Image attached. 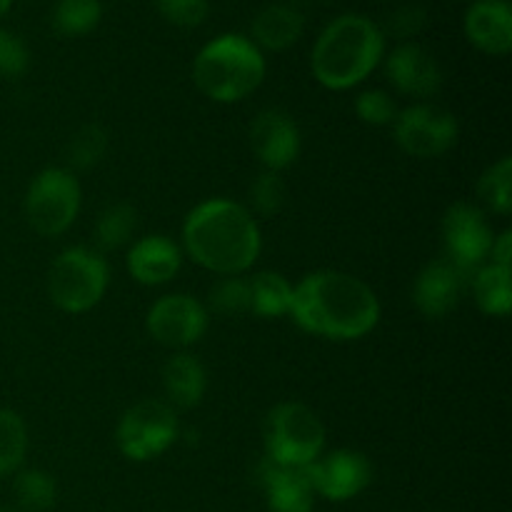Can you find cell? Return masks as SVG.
I'll use <instances>...</instances> for the list:
<instances>
[{
    "instance_id": "4316f807",
    "label": "cell",
    "mask_w": 512,
    "mask_h": 512,
    "mask_svg": "<svg viewBox=\"0 0 512 512\" xmlns=\"http://www.w3.org/2000/svg\"><path fill=\"white\" fill-rule=\"evenodd\" d=\"M478 198L490 213L508 218L512 213V158H500L488 165L478 180Z\"/></svg>"
},
{
    "instance_id": "8d00e7d4",
    "label": "cell",
    "mask_w": 512,
    "mask_h": 512,
    "mask_svg": "<svg viewBox=\"0 0 512 512\" xmlns=\"http://www.w3.org/2000/svg\"><path fill=\"white\" fill-rule=\"evenodd\" d=\"M10 8H13V0H0V18H3Z\"/></svg>"
},
{
    "instance_id": "6da1fadb",
    "label": "cell",
    "mask_w": 512,
    "mask_h": 512,
    "mask_svg": "<svg viewBox=\"0 0 512 512\" xmlns=\"http://www.w3.org/2000/svg\"><path fill=\"white\" fill-rule=\"evenodd\" d=\"M295 325L325 340H360L380 323V298L365 280L343 270H315L293 285Z\"/></svg>"
},
{
    "instance_id": "5b68a950",
    "label": "cell",
    "mask_w": 512,
    "mask_h": 512,
    "mask_svg": "<svg viewBox=\"0 0 512 512\" xmlns=\"http://www.w3.org/2000/svg\"><path fill=\"white\" fill-rule=\"evenodd\" d=\"M328 433L313 408L285 400L268 410L263 423L265 458L280 468L303 470L325 453Z\"/></svg>"
},
{
    "instance_id": "9a60e30c",
    "label": "cell",
    "mask_w": 512,
    "mask_h": 512,
    "mask_svg": "<svg viewBox=\"0 0 512 512\" xmlns=\"http://www.w3.org/2000/svg\"><path fill=\"white\" fill-rule=\"evenodd\" d=\"M470 278L450 260L435 258L425 265L413 283V303L420 315L440 320L453 313L463 300Z\"/></svg>"
},
{
    "instance_id": "d6986e66",
    "label": "cell",
    "mask_w": 512,
    "mask_h": 512,
    "mask_svg": "<svg viewBox=\"0 0 512 512\" xmlns=\"http://www.w3.org/2000/svg\"><path fill=\"white\" fill-rule=\"evenodd\" d=\"M305 33V13L298 5L280 0L268 3L255 13L250 23L248 38L258 45L263 53H285L293 48Z\"/></svg>"
},
{
    "instance_id": "d6a6232c",
    "label": "cell",
    "mask_w": 512,
    "mask_h": 512,
    "mask_svg": "<svg viewBox=\"0 0 512 512\" xmlns=\"http://www.w3.org/2000/svg\"><path fill=\"white\" fill-rule=\"evenodd\" d=\"M160 18L175 28H198L208 20L210 0H155Z\"/></svg>"
},
{
    "instance_id": "3957f363",
    "label": "cell",
    "mask_w": 512,
    "mask_h": 512,
    "mask_svg": "<svg viewBox=\"0 0 512 512\" xmlns=\"http://www.w3.org/2000/svg\"><path fill=\"white\" fill-rule=\"evenodd\" d=\"M388 53L380 23L363 13H343L330 20L310 50V70L323 88L350 90L370 78Z\"/></svg>"
},
{
    "instance_id": "4dcf8cb0",
    "label": "cell",
    "mask_w": 512,
    "mask_h": 512,
    "mask_svg": "<svg viewBox=\"0 0 512 512\" xmlns=\"http://www.w3.org/2000/svg\"><path fill=\"white\" fill-rule=\"evenodd\" d=\"M428 18L430 15L425 10V5L403 3L385 18V23L380 28H383L385 38H393L398 43H410V40L423 33L425 25H428Z\"/></svg>"
},
{
    "instance_id": "7c38bea8",
    "label": "cell",
    "mask_w": 512,
    "mask_h": 512,
    "mask_svg": "<svg viewBox=\"0 0 512 512\" xmlns=\"http://www.w3.org/2000/svg\"><path fill=\"white\" fill-rule=\"evenodd\" d=\"M315 495L330 503H348L373 483V465L368 455L353 448L325 450L315 463L303 468Z\"/></svg>"
},
{
    "instance_id": "7a4b0ae2",
    "label": "cell",
    "mask_w": 512,
    "mask_h": 512,
    "mask_svg": "<svg viewBox=\"0 0 512 512\" xmlns=\"http://www.w3.org/2000/svg\"><path fill=\"white\" fill-rule=\"evenodd\" d=\"M183 255L208 273L245 275L260 258L263 233L248 205L210 198L195 205L183 220Z\"/></svg>"
},
{
    "instance_id": "f1b7e54d",
    "label": "cell",
    "mask_w": 512,
    "mask_h": 512,
    "mask_svg": "<svg viewBox=\"0 0 512 512\" xmlns=\"http://www.w3.org/2000/svg\"><path fill=\"white\" fill-rule=\"evenodd\" d=\"M208 313L233 318L250 313V280L245 275H225L213 283L208 293Z\"/></svg>"
},
{
    "instance_id": "8fae6325",
    "label": "cell",
    "mask_w": 512,
    "mask_h": 512,
    "mask_svg": "<svg viewBox=\"0 0 512 512\" xmlns=\"http://www.w3.org/2000/svg\"><path fill=\"white\" fill-rule=\"evenodd\" d=\"M210 313L198 298L188 293H168L150 305L145 330L158 345L170 350H188L208 333Z\"/></svg>"
},
{
    "instance_id": "30bf717a",
    "label": "cell",
    "mask_w": 512,
    "mask_h": 512,
    "mask_svg": "<svg viewBox=\"0 0 512 512\" xmlns=\"http://www.w3.org/2000/svg\"><path fill=\"white\" fill-rule=\"evenodd\" d=\"M493 240L495 233L483 208L473 203H455L445 210L443 258L450 260L458 270H463L468 278L488 263Z\"/></svg>"
},
{
    "instance_id": "cb8c5ba5",
    "label": "cell",
    "mask_w": 512,
    "mask_h": 512,
    "mask_svg": "<svg viewBox=\"0 0 512 512\" xmlns=\"http://www.w3.org/2000/svg\"><path fill=\"white\" fill-rule=\"evenodd\" d=\"M103 20V3L100 0H58L53 5L50 23L65 38H80L93 33Z\"/></svg>"
},
{
    "instance_id": "ac0fdd59",
    "label": "cell",
    "mask_w": 512,
    "mask_h": 512,
    "mask_svg": "<svg viewBox=\"0 0 512 512\" xmlns=\"http://www.w3.org/2000/svg\"><path fill=\"white\" fill-rule=\"evenodd\" d=\"M255 475L270 512H313L315 493L303 470L280 468L263 455Z\"/></svg>"
},
{
    "instance_id": "ba28073f",
    "label": "cell",
    "mask_w": 512,
    "mask_h": 512,
    "mask_svg": "<svg viewBox=\"0 0 512 512\" xmlns=\"http://www.w3.org/2000/svg\"><path fill=\"white\" fill-rule=\"evenodd\" d=\"M180 438L178 413L165 400L148 398L128 408L115 428L118 450L133 463H148Z\"/></svg>"
},
{
    "instance_id": "836d02e7",
    "label": "cell",
    "mask_w": 512,
    "mask_h": 512,
    "mask_svg": "<svg viewBox=\"0 0 512 512\" xmlns=\"http://www.w3.org/2000/svg\"><path fill=\"white\" fill-rule=\"evenodd\" d=\"M30 65V50L10 30L0 28V78H20Z\"/></svg>"
},
{
    "instance_id": "2e32d148",
    "label": "cell",
    "mask_w": 512,
    "mask_h": 512,
    "mask_svg": "<svg viewBox=\"0 0 512 512\" xmlns=\"http://www.w3.org/2000/svg\"><path fill=\"white\" fill-rule=\"evenodd\" d=\"M463 35L480 53L505 58L512 50L510 0H473L463 15Z\"/></svg>"
},
{
    "instance_id": "ffe728a7",
    "label": "cell",
    "mask_w": 512,
    "mask_h": 512,
    "mask_svg": "<svg viewBox=\"0 0 512 512\" xmlns=\"http://www.w3.org/2000/svg\"><path fill=\"white\" fill-rule=\"evenodd\" d=\"M163 383L165 403L178 413V410H193L203 403L205 390H208V373L205 365L188 350L173 353L163 365L160 373Z\"/></svg>"
},
{
    "instance_id": "277c9868",
    "label": "cell",
    "mask_w": 512,
    "mask_h": 512,
    "mask_svg": "<svg viewBox=\"0 0 512 512\" xmlns=\"http://www.w3.org/2000/svg\"><path fill=\"white\" fill-rule=\"evenodd\" d=\"M268 63L265 53L243 33H223L193 58V83L208 100L220 105L243 103L263 85Z\"/></svg>"
},
{
    "instance_id": "484cf974",
    "label": "cell",
    "mask_w": 512,
    "mask_h": 512,
    "mask_svg": "<svg viewBox=\"0 0 512 512\" xmlns=\"http://www.w3.org/2000/svg\"><path fill=\"white\" fill-rule=\"evenodd\" d=\"M28 455V425L20 413L0 408V478L15 475Z\"/></svg>"
},
{
    "instance_id": "8992f818",
    "label": "cell",
    "mask_w": 512,
    "mask_h": 512,
    "mask_svg": "<svg viewBox=\"0 0 512 512\" xmlns=\"http://www.w3.org/2000/svg\"><path fill=\"white\" fill-rule=\"evenodd\" d=\"M110 283V268L103 253L85 245L65 248L50 263L48 298L58 310L83 315L105 298Z\"/></svg>"
},
{
    "instance_id": "7402d4cb",
    "label": "cell",
    "mask_w": 512,
    "mask_h": 512,
    "mask_svg": "<svg viewBox=\"0 0 512 512\" xmlns=\"http://www.w3.org/2000/svg\"><path fill=\"white\" fill-rule=\"evenodd\" d=\"M250 280V313L258 318H285L293 308V283L283 273L263 270Z\"/></svg>"
},
{
    "instance_id": "1f68e13d",
    "label": "cell",
    "mask_w": 512,
    "mask_h": 512,
    "mask_svg": "<svg viewBox=\"0 0 512 512\" xmlns=\"http://www.w3.org/2000/svg\"><path fill=\"white\" fill-rule=\"evenodd\" d=\"M355 113L363 120L365 125H373V128H385V125H393L398 118V103H395L393 95L388 90L380 88H368L355 98Z\"/></svg>"
},
{
    "instance_id": "e0dca14e",
    "label": "cell",
    "mask_w": 512,
    "mask_h": 512,
    "mask_svg": "<svg viewBox=\"0 0 512 512\" xmlns=\"http://www.w3.org/2000/svg\"><path fill=\"white\" fill-rule=\"evenodd\" d=\"M130 278L140 285H165L183 268V248L168 235H145L135 240L125 255Z\"/></svg>"
},
{
    "instance_id": "83f0119b",
    "label": "cell",
    "mask_w": 512,
    "mask_h": 512,
    "mask_svg": "<svg viewBox=\"0 0 512 512\" xmlns=\"http://www.w3.org/2000/svg\"><path fill=\"white\" fill-rule=\"evenodd\" d=\"M15 498L25 512H48L58 500V483L50 473L38 468L15 473Z\"/></svg>"
},
{
    "instance_id": "d4e9b609",
    "label": "cell",
    "mask_w": 512,
    "mask_h": 512,
    "mask_svg": "<svg viewBox=\"0 0 512 512\" xmlns=\"http://www.w3.org/2000/svg\"><path fill=\"white\" fill-rule=\"evenodd\" d=\"M110 148V135L103 125L85 123L70 135L65 145V160L68 170H93L105 158Z\"/></svg>"
},
{
    "instance_id": "e575fe53",
    "label": "cell",
    "mask_w": 512,
    "mask_h": 512,
    "mask_svg": "<svg viewBox=\"0 0 512 512\" xmlns=\"http://www.w3.org/2000/svg\"><path fill=\"white\" fill-rule=\"evenodd\" d=\"M488 263L503 265V268H512V230H503L500 235H495Z\"/></svg>"
},
{
    "instance_id": "52a82bcc",
    "label": "cell",
    "mask_w": 512,
    "mask_h": 512,
    "mask_svg": "<svg viewBox=\"0 0 512 512\" xmlns=\"http://www.w3.org/2000/svg\"><path fill=\"white\" fill-rule=\"evenodd\" d=\"M83 190L68 168H45L30 180L25 193V220L40 238H60L78 220Z\"/></svg>"
},
{
    "instance_id": "f546056e",
    "label": "cell",
    "mask_w": 512,
    "mask_h": 512,
    "mask_svg": "<svg viewBox=\"0 0 512 512\" xmlns=\"http://www.w3.org/2000/svg\"><path fill=\"white\" fill-rule=\"evenodd\" d=\"M248 203L250 213L260 215V218H275L288 203V185H285L283 175L275 170H263L255 175L248 188Z\"/></svg>"
},
{
    "instance_id": "74e56055",
    "label": "cell",
    "mask_w": 512,
    "mask_h": 512,
    "mask_svg": "<svg viewBox=\"0 0 512 512\" xmlns=\"http://www.w3.org/2000/svg\"><path fill=\"white\" fill-rule=\"evenodd\" d=\"M0 512H3V510H0Z\"/></svg>"
},
{
    "instance_id": "9c48e42d",
    "label": "cell",
    "mask_w": 512,
    "mask_h": 512,
    "mask_svg": "<svg viewBox=\"0 0 512 512\" xmlns=\"http://www.w3.org/2000/svg\"><path fill=\"white\" fill-rule=\"evenodd\" d=\"M458 120L450 110L433 103H415L400 110L393 123V138L410 158H440L458 143Z\"/></svg>"
},
{
    "instance_id": "44dd1931",
    "label": "cell",
    "mask_w": 512,
    "mask_h": 512,
    "mask_svg": "<svg viewBox=\"0 0 512 512\" xmlns=\"http://www.w3.org/2000/svg\"><path fill=\"white\" fill-rule=\"evenodd\" d=\"M512 268H503V265L485 263L483 268L475 270L470 275V290L483 310L490 318H508L512 310Z\"/></svg>"
},
{
    "instance_id": "d590c367",
    "label": "cell",
    "mask_w": 512,
    "mask_h": 512,
    "mask_svg": "<svg viewBox=\"0 0 512 512\" xmlns=\"http://www.w3.org/2000/svg\"><path fill=\"white\" fill-rule=\"evenodd\" d=\"M288 3H293V5H325V3H333V0H288Z\"/></svg>"
},
{
    "instance_id": "5bb4252c",
    "label": "cell",
    "mask_w": 512,
    "mask_h": 512,
    "mask_svg": "<svg viewBox=\"0 0 512 512\" xmlns=\"http://www.w3.org/2000/svg\"><path fill=\"white\" fill-rule=\"evenodd\" d=\"M383 68L388 83L408 98L428 100L443 88V65L428 48L415 40L398 43L390 53H385Z\"/></svg>"
},
{
    "instance_id": "603a6c76",
    "label": "cell",
    "mask_w": 512,
    "mask_h": 512,
    "mask_svg": "<svg viewBox=\"0 0 512 512\" xmlns=\"http://www.w3.org/2000/svg\"><path fill=\"white\" fill-rule=\"evenodd\" d=\"M138 228V210L130 203H113L95 220V250L98 253H113L133 240Z\"/></svg>"
},
{
    "instance_id": "4fadbf2b",
    "label": "cell",
    "mask_w": 512,
    "mask_h": 512,
    "mask_svg": "<svg viewBox=\"0 0 512 512\" xmlns=\"http://www.w3.org/2000/svg\"><path fill=\"white\" fill-rule=\"evenodd\" d=\"M250 150L263 165V170L283 173L300 158L303 133L290 113L280 108H265L253 118L248 130Z\"/></svg>"
}]
</instances>
